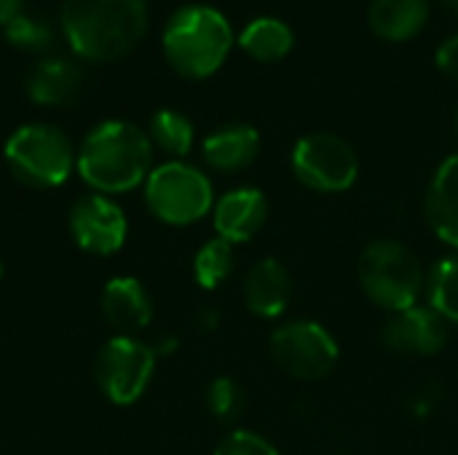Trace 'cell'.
Returning a JSON list of instances; mask_svg holds the SVG:
<instances>
[{"label": "cell", "mask_w": 458, "mask_h": 455, "mask_svg": "<svg viewBox=\"0 0 458 455\" xmlns=\"http://www.w3.org/2000/svg\"><path fill=\"white\" fill-rule=\"evenodd\" d=\"M62 32L70 51L86 62L129 56L148 32L145 0H64Z\"/></svg>", "instance_id": "6da1fadb"}, {"label": "cell", "mask_w": 458, "mask_h": 455, "mask_svg": "<svg viewBox=\"0 0 458 455\" xmlns=\"http://www.w3.org/2000/svg\"><path fill=\"white\" fill-rule=\"evenodd\" d=\"M5 29V40L13 46V48H21V51H46L54 40V32L46 21L35 19V16H27V13H19Z\"/></svg>", "instance_id": "cb8c5ba5"}, {"label": "cell", "mask_w": 458, "mask_h": 455, "mask_svg": "<svg viewBox=\"0 0 458 455\" xmlns=\"http://www.w3.org/2000/svg\"><path fill=\"white\" fill-rule=\"evenodd\" d=\"M75 172L102 196L134 190L153 172V142L131 121H102L83 137Z\"/></svg>", "instance_id": "7a4b0ae2"}, {"label": "cell", "mask_w": 458, "mask_h": 455, "mask_svg": "<svg viewBox=\"0 0 458 455\" xmlns=\"http://www.w3.org/2000/svg\"><path fill=\"white\" fill-rule=\"evenodd\" d=\"M233 271V244L225 239H209L193 257V276L199 287L217 290Z\"/></svg>", "instance_id": "7402d4cb"}, {"label": "cell", "mask_w": 458, "mask_h": 455, "mask_svg": "<svg viewBox=\"0 0 458 455\" xmlns=\"http://www.w3.org/2000/svg\"><path fill=\"white\" fill-rule=\"evenodd\" d=\"M293 174L317 193H341L357 182L360 158L349 139L333 131L303 134L290 156Z\"/></svg>", "instance_id": "52a82bcc"}, {"label": "cell", "mask_w": 458, "mask_h": 455, "mask_svg": "<svg viewBox=\"0 0 458 455\" xmlns=\"http://www.w3.org/2000/svg\"><path fill=\"white\" fill-rule=\"evenodd\" d=\"M429 13V0H370L368 27L386 43H408L421 35Z\"/></svg>", "instance_id": "2e32d148"}, {"label": "cell", "mask_w": 458, "mask_h": 455, "mask_svg": "<svg viewBox=\"0 0 458 455\" xmlns=\"http://www.w3.org/2000/svg\"><path fill=\"white\" fill-rule=\"evenodd\" d=\"M360 284L376 306L397 314L419 306L427 276L419 257L405 244L381 239L368 244L360 255Z\"/></svg>", "instance_id": "5b68a950"}, {"label": "cell", "mask_w": 458, "mask_h": 455, "mask_svg": "<svg viewBox=\"0 0 458 455\" xmlns=\"http://www.w3.org/2000/svg\"><path fill=\"white\" fill-rule=\"evenodd\" d=\"M215 455H279V451L266 437L247 429H236L220 440Z\"/></svg>", "instance_id": "d4e9b609"}, {"label": "cell", "mask_w": 458, "mask_h": 455, "mask_svg": "<svg viewBox=\"0 0 458 455\" xmlns=\"http://www.w3.org/2000/svg\"><path fill=\"white\" fill-rule=\"evenodd\" d=\"M67 228L78 249L99 257L121 252L129 233L123 209L102 193L81 196L67 212Z\"/></svg>", "instance_id": "30bf717a"}, {"label": "cell", "mask_w": 458, "mask_h": 455, "mask_svg": "<svg viewBox=\"0 0 458 455\" xmlns=\"http://www.w3.org/2000/svg\"><path fill=\"white\" fill-rule=\"evenodd\" d=\"M384 343L397 354L432 357L448 341V322L429 306H413L392 314L381 333Z\"/></svg>", "instance_id": "8fae6325"}, {"label": "cell", "mask_w": 458, "mask_h": 455, "mask_svg": "<svg viewBox=\"0 0 458 455\" xmlns=\"http://www.w3.org/2000/svg\"><path fill=\"white\" fill-rule=\"evenodd\" d=\"M156 373V349L134 335H113L94 359L99 392L113 405H134L148 392Z\"/></svg>", "instance_id": "ba28073f"}, {"label": "cell", "mask_w": 458, "mask_h": 455, "mask_svg": "<svg viewBox=\"0 0 458 455\" xmlns=\"http://www.w3.org/2000/svg\"><path fill=\"white\" fill-rule=\"evenodd\" d=\"M236 40L255 62H282L295 46V32L276 16H258L239 32Z\"/></svg>", "instance_id": "d6986e66"}, {"label": "cell", "mask_w": 458, "mask_h": 455, "mask_svg": "<svg viewBox=\"0 0 458 455\" xmlns=\"http://www.w3.org/2000/svg\"><path fill=\"white\" fill-rule=\"evenodd\" d=\"M435 64L443 75H448L451 80L458 83V32L456 35H448L437 51H435Z\"/></svg>", "instance_id": "484cf974"}, {"label": "cell", "mask_w": 458, "mask_h": 455, "mask_svg": "<svg viewBox=\"0 0 458 455\" xmlns=\"http://www.w3.org/2000/svg\"><path fill=\"white\" fill-rule=\"evenodd\" d=\"M293 298V279L290 271L274 260L266 257L255 263L244 276V303L247 308L260 319H276L287 311Z\"/></svg>", "instance_id": "5bb4252c"}, {"label": "cell", "mask_w": 458, "mask_h": 455, "mask_svg": "<svg viewBox=\"0 0 458 455\" xmlns=\"http://www.w3.org/2000/svg\"><path fill=\"white\" fill-rule=\"evenodd\" d=\"M454 8H456V16H458V0H454Z\"/></svg>", "instance_id": "f1b7e54d"}, {"label": "cell", "mask_w": 458, "mask_h": 455, "mask_svg": "<svg viewBox=\"0 0 458 455\" xmlns=\"http://www.w3.org/2000/svg\"><path fill=\"white\" fill-rule=\"evenodd\" d=\"M456 134H458V107H456Z\"/></svg>", "instance_id": "f546056e"}, {"label": "cell", "mask_w": 458, "mask_h": 455, "mask_svg": "<svg viewBox=\"0 0 458 455\" xmlns=\"http://www.w3.org/2000/svg\"><path fill=\"white\" fill-rule=\"evenodd\" d=\"M204 161L215 169V172H242L247 169L258 153H260V134L255 126L250 123H228L215 129L204 145H201Z\"/></svg>", "instance_id": "e0dca14e"}, {"label": "cell", "mask_w": 458, "mask_h": 455, "mask_svg": "<svg viewBox=\"0 0 458 455\" xmlns=\"http://www.w3.org/2000/svg\"><path fill=\"white\" fill-rule=\"evenodd\" d=\"M145 204L156 220L182 228L207 217L215 206V190L201 169L185 161H166L148 174Z\"/></svg>", "instance_id": "8992f818"}, {"label": "cell", "mask_w": 458, "mask_h": 455, "mask_svg": "<svg viewBox=\"0 0 458 455\" xmlns=\"http://www.w3.org/2000/svg\"><path fill=\"white\" fill-rule=\"evenodd\" d=\"M102 314L118 335H134L153 319L150 292L134 276H115L102 290Z\"/></svg>", "instance_id": "4fadbf2b"}, {"label": "cell", "mask_w": 458, "mask_h": 455, "mask_svg": "<svg viewBox=\"0 0 458 455\" xmlns=\"http://www.w3.org/2000/svg\"><path fill=\"white\" fill-rule=\"evenodd\" d=\"M247 405L244 389L233 378H215L207 389V408L220 424H233Z\"/></svg>", "instance_id": "603a6c76"}, {"label": "cell", "mask_w": 458, "mask_h": 455, "mask_svg": "<svg viewBox=\"0 0 458 455\" xmlns=\"http://www.w3.org/2000/svg\"><path fill=\"white\" fill-rule=\"evenodd\" d=\"M338 343L319 322H290L271 335L274 362L301 381H319L338 365Z\"/></svg>", "instance_id": "9c48e42d"}, {"label": "cell", "mask_w": 458, "mask_h": 455, "mask_svg": "<svg viewBox=\"0 0 458 455\" xmlns=\"http://www.w3.org/2000/svg\"><path fill=\"white\" fill-rule=\"evenodd\" d=\"M233 40V27L223 11L204 3H191L169 16L161 35V48L177 75L204 80L225 64Z\"/></svg>", "instance_id": "3957f363"}, {"label": "cell", "mask_w": 458, "mask_h": 455, "mask_svg": "<svg viewBox=\"0 0 458 455\" xmlns=\"http://www.w3.org/2000/svg\"><path fill=\"white\" fill-rule=\"evenodd\" d=\"M81 86H83V78H81L78 64L62 56L40 59L24 80L27 97L43 107L70 105L81 94Z\"/></svg>", "instance_id": "ac0fdd59"}, {"label": "cell", "mask_w": 458, "mask_h": 455, "mask_svg": "<svg viewBox=\"0 0 458 455\" xmlns=\"http://www.w3.org/2000/svg\"><path fill=\"white\" fill-rule=\"evenodd\" d=\"M429 308H435L448 324H458V252L432 265L427 276Z\"/></svg>", "instance_id": "44dd1931"}, {"label": "cell", "mask_w": 458, "mask_h": 455, "mask_svg": "<svg viewBox=\"0 0 458 455\" xmlns=\"http://www.w3.org/2000/svg\"><path fill=\"white\" fill-rule=\"evenodd\" d=\"M424 217L437 239L458 249V153L437 166L424 196Z\"/></svg>", "instance_id": "9a60e30c"}, {"label": "cell", "mask_w": 458, "mask_h": 455, "mask_svg": "<svg viewBox=\"0 0 458 455\" xmlns=\"http://www.w3.org/2000/svg\"><path fill=\"white\" fill-rule=\"evenodd\" d=\"M0 282H3V263H0Z\"/></svg>", "instance_id": "83f0119b"}, {"label": "cell", "mask_w": 458, "mask_h": 455, "mask_svg": "<svg viewBox=\"0 0 458 455\" xmlns=\"http://www.w3.org/2000/svg\"><path fill=\"white\" fill-rule=\"evenodd\" d=\"M3 158L21 185L48 190L67 182L78 150L62 129L51 123H24L5 139Z\"/></svg>", "instance_id": "277c9868"}, {"label": "cell", "mask_w": 458, "mask_h": 455, "mask_svg": "<svg viewBox=\"0 0 458 455\" xmlns=\"http://www.w3.org/2000/svg\"><path fill=\"white\" fill-rule=\"evenodd\" d=\"M268 217V201L258 188H236L228 190L212 206V223L220 239L231 244L250 241Z\"/></svg>", "instance_id": "7c38bea8"}, {"label": "cell", "mask_w": 458, "mask_h": 455, "mask_svg": "<svg viewBox=\"0 0 458 455\" xmlns=\"http://www.w3.org/2000/svg\"><path fill=\"white\" fill-rule=\"evenodd\" d=\"M19 13H24L21 0H0V27H8Z\"/></svg>", "instance_id": "4316f807"}, {"label": "cell", "mask_w": 458, "mask_h": 455, "mask_svg": "<svg viewBox=\"0 0 458 455\" xmlns=\"http://www.w3.org/2000/svg\"><path fill=\"white\" fill-rule=\"evenodd\" d=\"M148 137H150L153 147H158L174 158H182L191 153L196 131H193V123L188 115H182L177 110H158L150 118Z\"/></svg>", "instance_id": "ffe728a7"}]
</instances>
